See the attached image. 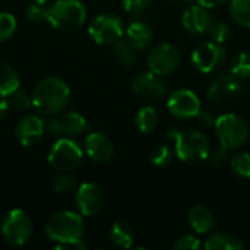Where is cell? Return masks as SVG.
Masks as SVG:
<instances>
[{
  "label": "cell",
  "mask_w": 250,
  "mask_h": 250,
  "mask_svg": "<svg viewBox=\"0 0 250 250\" xmlns=\"http://www.w3.org/2000/svg\"><path fill=\"white\" fill-rule=\"evenodd\" d=\"M70 101L69 85L56 76H48L40 81L32 94V105L45 116L62 113Z\"/></svg>",
  "instance_id": "6da1fadb"
},
{
  "label": "cell",
  "mask_w": 250,
  "mask_h": 250,
  "mask_svg": "<svg viewBox=\"0 0 250 250\" xmlns=\"http://www.w3.org/2000/svg\"><path fill=\"white\" fill-rule=\"evenodd\" d=\"M167 136L174 139L176 155L186 164H198L209 157V141L196 129H170Z\"/></svg>",
  "instance_id": "7a4b0ae2"
},
{
  "label": "cell",
  "mask_w": 250,
  "mask_h": 250,
  "mask_svg": "<svg viewBox=\"0 0 250 250\" xmlns=\"http://www.w3.org/2000/svg\"><path fill=\"white\" fill-rule=\"evenodd\" d=\"M85 233V223L81 214L72 211H62L50 217L45 224V234L56 243H69L82 240Z\"/></svg>",
  "instance_id": "3957f363"
},
{
  "label": "cell",
  "mask_w": 250,
  "mask_h": 250,
  "mask_svg": "<svg viewBox=\"0 0 250 250\" xmlns=\"http://www.w3.org/2000/svg\"><path fill=\"white\" fill-rule=\"evenodd\" d=\"M86 19V9L81 0H57L47 10V21L60 31H73Z\"/></svg>",
  "instance_id": "277c9868"
},
{
  "label": "cell",
  "mask_w": 250,
  "mask_h": 250,
  "mask_svg": "<svg viewBox=\"0 0 250 250\" xmlns=\"http://www.w3.org/2000/svg\"><path fill=\"white\" fill-rule=\"evenodd\" d=\"M215 133L220 145L233 151L243 146L249 139V126L237 114H221L215 120Z\"/></svg>",
  "instance_id": "5b68a950"
},
{
  "label": "cell",
  "mask_w": 250,
  "mask_h": 250,
  "mask_svg": "<svg viewBox=\"0 0 250 250\" xmlns=\"http://www.w3.org/2000/svg\"><path fill=\"white\" fill-rule=\"evenodd\" d=\"M83 158V149L72 138H60L48 152V164L62 173H69L78 168Z\"/></svg>",
  "instance_id": "8992f818"
},
{
  "label": "cell",
  "mask_w": 250,
  "mask_h": 250,
  "mask_svg": "<svg viewBox=\"0 0 250 250\" xmlns=\"http://www.w3.org/2000/svg\"><path fill=\"white\" fill-rule=\"evenodd\" d=\"M32 220L31 217L19 208H15L6 214L1 223V234L7 245L13 248L23 246L29 242L32 236Z\"/></svg>",
  "instance_id": "52a82bcc"
},
{
  "label": "cell",
  "mask_w": 250,
  "mask_h": 250,
  "mask_svg": "<svg viewBox=\"0 0 250 250\" xmlns=\"http://www.w3.org/2000/svg\"><path fill=\"white\" fill-rule=\"evenodd\" d=\"M88 32L91 38L100 45H114L120 38H123L125 28L123 21L113 13L98 15L89 25Z\"/></svg>",
  "instance_id": "ba28073f"
},
{
  "label": "cell",
  "mask_w": 250,
  "mask_h": 250,
  "mask_svg": "<svg viewBox=\"0 0 250 250\" xmlns=\"http://www.w3.org/2000/svg\"><path fill=\"white\" fill-rule=\"evenodd\" d=\"M192 64L195 69L201 73H212L220 70L226 60H227V51L223 47V44L208 41L201 45H198L192 53Z\"/></svg>",
  "instance_id": "9c48e42d"
},
{
  "label": "cell",
  "mask_w": 250,
  "mask_h": 250,
  "mask_svg": "<svg viewBox=\"0 0 250 250\" xmlns=\"http://www.w3.org/2000/svg\"><path fill=\"white\" fill-rule=\"evenodd\" d=\"M146 62L152 73L158 76H166L173 73L180 66L182 56L176 45L168 42H161L149 51Z\"/></svg>",
  "instance_id": "30bf717a"
},
{
  "label": "cell",
  "mask_w": 250,
  "mask_h": 250,
  "mask_svg": "<svg viewBox=\"0 0 250 250\" xmlns=\"http://www.w3.org/2000/svg\"><path fill=\"white\" fill-rule=\"evenodd\" d=\"M243 81L236 78L231 72L220 73L208 89L207 98L211 104H223L233 100L243 91Z\"/></svg>",
  "instance_id": "8fae6325"
},
{
  "label": "cell",
  "mask_w": 250,
  "mask_h": 250,
  "mask_svg": "<svg viewBox=\"0 0 250 250\" xmlns=\"http://www.w3.org/2000/svg\"><path fill=\"white\" fill-rule=\"evenodd\" d=\"M167 108L177 119H193L201 111V100L190 89H177L168 97Z\"/></svg>",
  "instance_id": "7c38bea8"
},
{
  "label": "cell",
  "mask_w": 250,
  "mask_h": 250,
  "mask_svg": "<svg viewBox=\"0 0 250 250\" xmlns=\"http://www.w3.org/2000/svg\"><path fill=\"white\" fill-rule=\"evenodd\" d=\"M75 204L82 217H92L104 204V192L97 183H82L76 190Z\"/></svg>",
  "instance_id": "4fadbf2b"
},
{
  "label": "cell",
  "mask_w": 250,
  "mask_h": 250,
  "mask_svg": "<svg viewBox=\"0 0 250 250\" xmlns=\"http://www.w3.org/2000/svg\"><path fill=\"white\" fill-rule=\"evenodd\" d=\"M132 89L136 95L144 97L154 103L161 101L167 94L166 82L160 79V76L152 73L151 70L139 73L132 82Z\"/></svg>",
  "instance_id": "5bb4252c"
},
{
  "label": "cell",
  "mask_w": 250,
  "mask_h": 250,
  "mask_svg": "<svg viewBox=\"0 0 250 250\" xmlns=\"http://www.w3.org/2000/svg\"><path fill=\"white\" fill-rule=\"evenodd\" d=\"M15 135L22 146H32L44 135V120L35 114H26L18 122Z\"/></svg>",
  "instance_id": "9a60e30c"
},
{
  "label": "cell",
  "mask_w": 250,
  "mask_h": 250,
  "mask_svg": "<svg viewBox=\"0 0 250 250\" xmlns=\"http://www.w3.org/2000/svg\"><path fill=\"white\" fill-rule=\"evenodd\" d=\"M85 152L94 163L104 164L113 158L114 144L108 136L98 132H92L85 139Z\"/></svg>",
  "instance_id": "2e32d148"
},
{
  "label": "cell",
  "mask_w": 250,
  "mask_h": 250,
  "mask_svg": "<svg viewBox=\"0 0 250 250\" xmlns=\"http://www.w3.org/2000/svg\"><path fill=\"white\" fill-rule=\"evenodd\" d=\"M211 22H212V18H211L209 9H207L201 4L189 6L182 15V23H183L185 29L192 34H196V35L207 34Z\"/></svg>",
  "instance_id": "e0dca14e"
},
{
  "label": "cell",
  "mask_w": 250,
  "mask_h": 250,
  "mask_svg": "<svg viewBox=\"0 0 250 250\" xmlns=\"http://www.w3.org/2000/svg\"><path fill=\"white\" fill-rule=\"evenodd\" d=\"M126 40L138 50H146L151 47V44L154 42V32L149 28V25H146L145 22L136 21L132 22L127 29H126Z\"/></svg>",
  "instance_id": "ac0fdd59"
},
{
  "label": "cell",
  "mask_w": 250,
  "mask_h": 250,
  "mask_svg": "<svg viewBox=\"0 0 250 250\" xmlns=\"http://www.w3.org/2000/svg\"><path fill=\"white\" fill-rule=\"evenodd\" d=\"M189 226L192 230L198 234H207L214 230L215 227V218L212 212L204 207V205H195L190 208L189 215H188Z\"/></svg>",
  "instance_id": "d6986e66"
},
{
  "label": "cell",
  "mask_w": 250,
  "mask_h": 250,
  "mask_svg": "<svg viewBox=\"0 0 250 250\" xmlns=\"http://www.w3.org/2000/svg\"><path fill=\"white\" fill-rule=\"evenodd\" d=\"M110 242L119 249H130L135 240V233L127 223L117 221L111 226L108 231Z\"/></svg>",
  "instance_id": "ffe728a7"
},
{
  "label": "cell",
  "mask_w": 250,
  "mask_h": 250,
  "mask_svg": "<svg viewBox=\"0 0 250 250\" xmlns=\"http://www.w3.org/2000/svg\"><path fill=\"white\" fill-rule=\"evenodd\" d=\"M204 248L207 250H243V242L230 233H215L205 243Z\"/></svg>",
  "instance_id": "44dd1931"
},
{
  "label": "cell",
  "mask_w": 250,
  "mask_h": 250,
  "mask_svg": "<svg viewBox=\"0 0 250 250\" xmlns=\"http://www.w3.org/2000/svg\"><path fill=\"white\" fill-rule=\"evenodd\" d=\"M59 120H60L62 133L64 136H69V138L78 136V135L83 133L85 129H86L85 117L82 114L76 113V111H67Z\"/></svg>",
  "instance_id": "7402d4cb"
},
{
  "label": "cell",
  "mask_w": 250,
  "mask_h": 250,
  "mask_svg": "<svg viewBox=\"0 0 250 250\" xmlns=\"http://www.w3.org/2000/svg\"><path fill=\"white\" fill-rule=\"evenodd\" d=\"M21 79L13 67L6 63H0V97H9L19 89Z\"/></svg>",
  "instance_id": "603a6c76"
},
{
  "label": "cell",
  "mask_w": 250,
  "mask_h": 250,
  "mask_svg": "<svg viewBox=\"0 0 250 250\" xmlns=\"http://www.w3.org/2000/svg\"><path fill=\"white\" fill-rule=\"evenodd\" d=\"M136 129L142 133V135H149L155 130L157 125H158V114L157 110L151 105H145L142 107L138 114H136Z\"/></svg>",
  "instance_id": "cb8c5ba5"
},
{
  "label": "cell",
  "mask_w": 250,
  "mask_h": 250,
  "mask_svg": "<svg viewBox=\"0 0 250 250\" xmlns=\"http://www.w3.org/2000/svg\"><path fill=\"white\" fill-rule=\"evenodd\" d=\"M114 56L125 67H132L138 63V50L127 41L120 38L114 44Z\"/></svg>",
  "instance_id": "d4e9b609"
},
{
  "label": "cell",
  "mask_w": 250,
  "mask_h": 250,
  "mask_svg": "<svg viewBox=\"0 0 250 250\" xmlns=\"http://www.w3.org/2000/svg\"><path fill=\"white\" fill-rule=\"evenodd\" d=\"M230 72L239 78L240 81H246L250 78V53L240 51L230 62Z\"/></svg>",
  "instance_id": "484cf974"
},
{
  "label": "cell",
  "mask_w": 250,
  "mask_h": 250,
  "mask_svg": "<svg viewBox=\"0 0 250 250\" xmlns=\"http://www.w3.org/2000/svg\"><path fill=\"white\" fill-rule=\"evenodd\" d=\"M173 149L166 144H160L155 148H152L149 154V163L157 168H166L173 163Z\"/></svg>",
  "instance_id": "4316f807"
},
{
  "label": "cell",
  "mask_w": 250,
  "mask_h": 250,
  "mask_svg": "<svg viewBox=\"0 0 250 250\" xmlns=\"http://www.w3.org/2000/svg\"><path fill=\"white\" fill-rule=\"evenodd\" d=\"M230 13L239 25L250 28V0H231Z\"/></svg>",
  "instance_id": "83f0119b"
},
{
  "label": "cell",
  "mask_w": 250,
  "mask_h": 250,
  "mask_svg": "<svg viewBox=\"0 0 250 250\" xmlns=\"http://www.w3.org/2000/svg\"><path fill=\"white\" fill-rule=\"evenodd\" d=\"M230 168L231 171L242 177V179H250V154L248 152H236L230 157Z\"/></svg>",
  "instance_id": "f1b7e54d"
},
{
  "label": "cell",
  "mask_w": 250,
  "mask_h": 250,
  "mask_svg": "<svg viewBox=\"0 0 250 250\" xmlns=\"http://www.w3.org/2000/svg\"><path fill=\"white\" fill-rule=\"evenodd\" d=\"M207 34L211 38V41L218 42V44H224L230 38V35H231V28H230V25L226 21L217 19V21L211 22Z\"/></svg>",
  "instance_id": "f546056e"
},
{
  "label": "cell",
  "mask_w": 250,
  "mask_h": 250,
  "mask_svg": "<svg viewBox=\"0 0 250 250\" xmlns=\"http://www.w3.org/2000/svg\"><path fill=\"white\" fill-rule=\"evenodd\" d=\"M16 19L12 13L0 12V42L9 40L16 31Z\"/></svg>",
  "instance_id": "4dcf8cb0"
},
{
  "label": "cell",
  "mask_w": 250,
  "mask_h": 250,
  "mask_svg": "<svg viewBox=\"0 0 250 250\" xmlns=\"http://www.w3.org/2000/svg\"><path fill=\"white\" fill-rule=\"evenodd\" d=\"M9 104L16 111H26L32 105V97H29L25 91L16 89L9 95Z\"/></svg>",
  "instance_id": "1f68e13d"
},
{
  "label": "cell",
  "mask_w": 250,
  "mask_h": 250,
  "mask_svg": "<svg viewBox=\"0 0 250 250\" xmlns=\"http://www.w3.org/2000/svg\"><path fill=\"white\" fill-rule=\"evenodd\" d=\"M76 185H78V180H76L75 176H72L69 173H63L60 177H57L54 180V183H53V192L54 193H60V195L69 193V192H72L76 188Z\"/></svg>",
  "instance_id": "d6a6232c"
},
{
  "label": "cell",
  "mask_w": 250,
  "mask_h": 250,
  "mask_svg": "<svg viewBox=\"0 0 250 250\" xmlns=\"http://www.w3.org/2000/svg\"><path fill=\"white\" fill-rule=\"evenodd\" d=\"M47 10L48 7H45L42 3H37L32 1L28 7H26V19L34 22V23H41L44 21H47Z\"/></svg>",
  "instance_id": "836d02e7"
},
{
  "label": "cell",
  "mask_w": 250,
  "mask_h": 250,
  "mask_svg": "<svg viewBox=\"0 0 250 250\" xmlns=\"http://www.w3.org/2000/svg\"><path fill=\"white\" fill-rule=\"evenodd\" d=\"M230 149H227L226 146H218V148H215V149H211L209 151V161H211V164L214 166V167H217V168H221V167H224V166H227L229 163H230Z\"/></svg>",
  "instance_id": "e575fe53"
},
{
  "label": "cell",
  "mask_w": 250,
  "mask_h": 250,
  "mask_svg": "<svg viewBox=\"0 0 250 250\" xmlns=\"http://www.w3.org/2000/svg\"><path fill=\"white\" fill-rule=\"evenodd\" d=\"M202 246H204V245H202V242H201L198 237H195V236H192V234H188V236H183V237L177 239V240L174 242V245H173V249L198 250L201 249Z\"/></svg>",
  "instance_id": "d590c367"
},
{
  "label": "cell",
  "mask_w": 250,
  "mask_h": 250,
  "mask_svg": "<svg viewBox=\"0 0 250 250\" xmlns=\"http://www.w3.org/2000/svg\"><path fill=\"white\" fill-rule=\"evenodd\" d=\"M152 0H122V4L129 13H141L149 7Z\"/></svg>",
  "instance_id": "8d00e7d4"
},
{
  "label": "cell",
  "mask_w": 250,
  "mask_h": 250,
  "mask_svg": "<svg viewBox=\"0 0 250 250\" xmlns=\"http://www.w3.org/2000/svg\"><path fill=\"white\" fill-rule=\"evenodd\" d=\"M44 133H47L48 136L57 138L62 133V127H60V120L54 119L53 116H48V119L44 120Z\"/></svg>",
  "instance_id": "74e56055"
},
{
  "label": "cell",
  "mask_w": 250,
  "mask_h": 250,
  "mask_svg": "<svg viewBox=\"0 0 250 250\" xmlns=\"http://www.w3.org/2000/svg\"><path fill=\"white\" fill-rule=\"evenodd\" d=\"M195 119L198 120V125H201L204 127H212V126H215V120H217L211 113L202 111V110L195 116Z\"/></svg>",
  "instance_id": "f35d334b"
},
{
  "label": "cell",
  "mask_w": 250,
  "mask_h": 250,
  "mask_svg": "<svg viewBox=\"0 0 250 250\" xmlns=\"http://www.w3.org/2000/svg\"><path fill=\"white\" fill-rule=\"evenodd\" d=\"M57 250H86L88 246L82 242V240H76V242H69V243H57L56 245Z\"/></svg>",
  "instance_id": "ab89813d"
},
{
  "label": "cell",
  "mask_w": 250,
  "mask_h": 250,
  "mask_svg": "<svg viewBox=\"0 0 250 250\" xmlns=\"http://www.w3.org/2000/svg\"><path fill=\"white\" fill-rule=\"evenodd\" d=\"M227 0H196L198 4L207 7V9H214V7H220L226 3Z\"/></svg>",
  "instance_id": "60d3db41"
},
{
  "label": "cell",
  "mask_w": 250,
  "mask_h": 250,
  "mask_svg": "<svg viewBox=\"0 0 250 250\" xmlns=\"http://www.w3.org/2000/svg\"><path fill=\"white\" fill-rule=\"evenodd\" d=\"M9 100H6V97H0V120L6 117L7 111H9Z\"/></svg>",
  "instance_id": "b9f144b4"
},
{
  "label": "cell",
  "mask_w": 250,
  "mask_h": 250,
  "mask_svg": "<svg viewBox=\"0 0 250 250\" xmlns=\"http://www.w3.org/2000/svg\"><path fill=\"white\" fill-rule=\"evenodd\" d=\"M32 1H37V3H42V4H45V3H48L50 0H32Z\"/></svg>",
  "instance_id": "7bdbcfd3"
},
{
  "label": "cell",
  "mask_w": 250,
  "mask_h": 250,
  "mask_svg": "<svg viewBox=\"0 0 250 250\" xmlns=\"http://www.w3.org/2000/svg\"><path fill=\"white\" fill-rule=\"evenodd\" d=\"M179 1H182V3H193L195 0H179Z\"/></svg>",
  "instance_id": "ee69618b"
}]
</instances>
